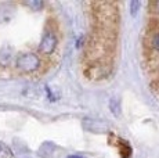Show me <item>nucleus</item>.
<instances>
[{"label":"nucleus","instance_id":"obj_1","mask_svg":"<svg viewBox=\"0 0 159 158\" xmlns=\"http://www.w3.org/2000/svg\"><path fill=\"white\" fill-rule=\"evenodd\" d=\"M112 71V63H104V61H87L83 68V74L89 79H104L109 77Z\"/></svg>","mask_w":159,"mask_h":158},{"label":"nucleus","instance_id":"obj_2","mask_svg":"<svg viewBox=\"0 0 159 158\" xmlns=\"http://www.w3.org/2000/svg\"><path fill=\"white\" fill-rule=\"evenodd\" d=\"M15 65L22 72H33L40 67V58L33 53H24L17 57Z\"/></svg>","mask_w":159,"mask_h":158},{"label":"nucleus","instance_id":"obj_3","mask_svg":"<svg viewBox=\"0 0 159 158\" xmlns=\"http://www.w3.org/2000/svg\"><path fill=\"white\" fill-rule=\"evenodd\" d=\"M57 47V36L53 32H47L42 39L40 44H39V51L44 56H50L54 53Z\"/></svg>","mask_w":159,"mask_h":158},{"label":"nucleus","instance_id":"obj_4","mask_svg":"<svg viewBox=\"0 0 159 158\" xmlns=\"http://www.w3.org/2000/svg\"><path fill=\"white\" fill-rule=\"evenodd\" d=\"M83 128L87 132H91V133H107L109 130V128L105 122L98 119H91V118L83 119Z\"/></svg>","mask_w":159,"mask_h":158},{"label":"nucleus","instance_id":"obj_5","mask_svg":"<svg viewBox=\"0 0 159 158\" xmlns=\"http://www.w3.org/2000/svg\"><path fill=\"white\" fill-rule=\"evenodd\" d=\"M152 35L147 36L145 38V47H149V49H154V50L159 51V31H155V32H151Z\"/></svg>","mask_w":159,"mask_h":158},{"label":"nucleus","instance_id":"obj_6","mask_svg":"<svg viewBox=\"0 0 159 158\" xmlns=\"http://www.w3.org/2000/svg\"><path fill=\"white\" fill-rule=\"evenodd\" d=\"M11 60H13V50H11V47L8 46L3 47L0 50V65L3 67L8 65L11 63Z\"/></svg>","mask_w":159,"mask_h":158},{"label":"nucleus","instance_id":"obj_7","mask_svg":"<svg viewBox=\"0 0 159 158\" xmlns=\"http://www.w3.org/2000/svg\"><path fill=\"white\" fill-rule=\"evenodd\" d=\"M53 148H54V146L51 144V143H44V144L40 148H39V154H40L43 158H47L48 156H51V153H53Z\"/></svg>","mask_w":159,"mask_h":158},{"label":"nucleus","instance_id":"obj_8","mask_svg":"<svg viewBox=\"0 0 159 158\" xmlns=\"http://www.w3.org/2000/svg\"><path fill=\"white\" fill-rule=\"evenodd\" d=\"M109 108H111V111H112V114H114V115H119V114H120L119 100L118 99H111V101H109Z\"/></svg>","mask_w":159,"mask_h":158},{"label":"nucleus","instance_id":"obj_9","mask_svg":"<svg viewBox=\"0 0 159 158\" xmlns=\"http://www.w3.org/2000/svg\"><path fill=\"white\" fill-rule=\"evenodd\" d=\"M139 8H140V2H136V0H134V2L130 3V11H131V14H133V16H136V14H137Z\"/></svg>","mask_w":159,"mask_h":158},{"label":"nucleus","instance_id":"obj_10","mask_svg":"<svg viewBox=\"0 0 159 158\" xmlns=\"http://www.w3.org/2000/svg\"><path fill=\"white\" fill-rule=\"evenodd\" d=\"M26 6L32 7L33 10H40L43 7V2H29V3H26Z\"/></svg>","mask_w":159,"mask_h":158},{"label":"nucleus","instance_id":"obj_11","mask_svg":"<svg viewBox=\"0 0 159 158\" xmlns=\"http://www.w3.org/2000/svg\"><path fill=\"white\" fill-rule=\"evenodd\" d=\"M149 8H151V10H154L155 13H158V14H159V2L151 3V4H149Z\"/></svg>","mask_w":159,"mask_h":158},{"label":"nucleus","instance_id":"obj_12","mask_svg":"<svg viewBox=\"0 0 159 158\" xmlns=\"http://www.w3.org/2000/svg\"><path fill=\"white\" fill-rule=\"evenodd\" d=\"M68 158H83V157H80V156H69Z\"/></svg>","mask_w":159,"mask_h":158}]
</instances>
